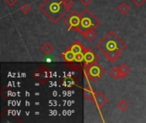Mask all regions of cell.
Masks as SVG:
<instances>
[{
  "mask_svg": "<svg viewBox=\"0 0 146 123\" xmlns=\"http://www.w3.org/2000/svg\"><path fill=\"white\" fill-rule=\"evenodd\" d=\"M127 45L121 40L113 31L108 34L98 44V48L101 51L106 57L112 62H115L121 56V52L125 50Z\"/></svg>",
  "mask_w": 146,
  "mask_h": 123,
  "instance_id": "6da1fadb",
  "label": "cell"
},
{
  "mask_svg": "<svg viewBox=\"0 0 146 123\" xmlns=\"http://www.w3.org/2000/svg\"><path fill=\"white\" fill-rule=\"evenodd\" d=\"M5 2L7 3L8 5H9L10 7H12V6H14L18 2V0H5Z\"/></svg>",
  "mask_w": 146,
  "mask_h": 123,
  "instance_id": "7402d4cb",
  "label": "cell"
},
{
  "mask_svg": "<svg viewBox=\"0 0 146 123\" xmlns=\"http://www.w3.org/2000/svg\"><path fill=\"white\" fill-rule=\"evenodd\" d=\"M75 55L78 54V53H80V52H83L85 51V47L78 41H74L69 47H68Z\"/></svg>",
  "mask_w": 146,
  "mask_h": 123,
  "instance_id": "8fae6325",
  "label": "cell"
},
{
  "mask_svg": "<svg viewBox=\"0 0 146 123\" xmlns=\"http://www.w3.org/2000/svg\"><path fill=\"white\" fill-rule=\"evenodd\" d=\"M110 75L113 78V79H121V71L119 67H114L110 71Z\"/></svg>",
  "mask_w": 146,
  "mask_h": 123,
  "instance_id": "9a60e30c",
  "label": "cell"
},
{
  "mask_svg": "<svg viewBox=\"0 0 146 123\" xmlns=\"http://www.w3.org/2000/svg\"><path fill=\"white\" fill-rule=\"evenodd\" d=\"M92 0H80L81 3L84 4L85 6H88V5L92 3Z\"/></svg>",
  "mask_w": 146,
  "mask_h": 123,
  "instance_id": "603a6c76",
  "label": "cell"
},
{
  "mask_svg": "<svg viewBox=\"0 0 146 123\" xmlns=\"http://www.w3.org/2000/svg\"><path fill=\"white\" fill-rule=\"evenodd\" d=\"M74 62H79V63L84 62V51H83V52H80V53H78V54L75 55Z\"/></svg>",
  "mask_w": 146,
  "mask_h": 123,
  "instance_id": "d6986e66",
  "label": "cell"
},
{
  "mask_svg": "<svg viewBox=\"0 0 146 123\" xmlns=\"http://www.w3.org/2000/svg\"><path fill=\"white\" fill-rule=\"evenodd\" d=\"M39 9L54 23L58 22L67 11L69 10L64 0H45L39 6Z\"/></svg>",
  "mask_w": 146,
  "mask_h": 123,
  "instance_id": "7a4b0ae2",
  "label": "cell"
},
{
  "mask_svg": "<svg viewBox=\"0 0 146 123\" xmlns=\"http://www.w3.org/2000/svg\"><path fill=\"white\" fill-rule=\"evenodd\" d=\"M137 7H141L146 2V0H131Z\"/></svg>",
  "mask_w": 146,
  "mask_h": 123,
  "instance_id": "ffe728a7",
  "label": "cell"
},
{
  "mask_svg": "<svg viewBox=\"0 0 146 123\" xmlns=\"http://www.w3.org/2000/svg\"><path fill=\"white\" fill-rule=\"evenodd\" d=\"M128 106H129V104H128L125 99H121V100L117 104V107H118L121 110H122V111L126 110L128 108Z\"/></svg>",
  "mask_w": 146,
  "mask_h": 123,
  "instance_id": "e0dca14e",
  "label": "cell"
},
{
  "mask_svg": "<svg viewBox=\"0 0 146 123\" xmlns=\"http://www.w3.org/2000/svg\"><path fill=\"white\" fill-rule=\"evenodd\" d=\"M34 78H36L41 84H44L49 79V70L46 67H41L34 73Z\"/></svg>",
  "mask_w": 146,
  "mask_h": 123,
  "instance_id": "52a82bcc",
  "label": "cell"
},
{
  "mask_svg": "<svg viewBox=\"0 0 146 123\" xmlns=\"http://www.w3.org/2000/svg\"><path fill=\"white\" fill-rule=\"evenodd\" d=\"M118 67H119L120 71H121V79L125 78V77L127 75V74L129 73V71H130V68H129V67L125 63V62H123V63L120 64Z\"/></svg>",
  "mask_w": 146,
  "mask_h": 123,
  "instance_id": "7c38bea8",
  "label": "cell"
},
{
  "mask_svg": "<svg viewBox=\"0 0 146 123\" xmlns=\"http://www.w3.org/2000/svg\"><path fill=\"white\" fill-rule=\"evenodd\" d=\"M21 9V12H23L24 14H27V13H29V12L31 11L32 8H31V6H30L29 4H27V3H23V4L21 6V9Z\"/></svg>",
  "mask_w": 146,
  "mask_h": 123,
  "instance_id": "ac0fdd59",
  "label": "cell"
},
{
  "mask_svg": "<svg viewBox=\"0 0 146 123\" xmlns=\"http://www.w3.org/2000/svg\"><path fill=\"white\" fill-rule=\"evenodd\" d=\"M83 95H84V98L86 100H93L94 99V92L92 91V88L90 84H86L85 88H84V92H83Z\"/></svg>",
  "mask_w": 146,
  "mask_h": 123,
  "instance_id": "30bf717a",
  "label": "cell"
},
{
  "mask_svg": "<svg viewBox=\"0 0 146 123\" xmlns=\"http://www.w3.org/2000/svg\"><path fill=\"white\" fill-rule=\"evenodd\" d=\"M64 2H65V4L68 9H70L74 6V1L73 0H64Z\"/></svg>",
  "mask_w": 146,
  "mask_h": 123,
  "instance_id": "44dd1931",
  "label": "cell"
},
{
  "mask_svg": "<svg viewBox=\"0 0 146 123\" xmlns=\"http://www.w3.org/2000/svg\"><path fill=\"white\" fill-rule=\"evenodd\" d=\"M117 9H118V11H119L121 14L126 15V14L130 10V7H129V5H128L127 3L123 2V3H121L117 7Z\"/></svg>",
  "mask_w": 146,
  "mask_h": 123,
  "instance_id": "5bb4252c",
  "label": "cell"
},
{
  "mask_svg": "<svg viewBox=\"0 0 146 123\" xmlns=\"http://www.w3.org/2000/svg\"><path fill=\"white\" fill-rule=\"evenodd\" d=\"M83 35L85 36V38L89 42H92L96 39V37H97V33L95 32V29H90V30L86 31Z\"/></svg>",
  "mask_w": 146,
  "mask_h": 123,
  "instance_id": "4fadbf2b",
  "label": "cell"
},
{
  "mask_svg": "<svg viewBox=\"0 0 146 123\" xmlns=\"http://www.w3.org/2000/svg\"><path fill=\"white\" fill-rule=\"evenodd\" d=\"M41 51L46 54V55H49L52 51H53V46L49 43V42H45L42 46H41Z\"/></svg>",
  "mask_w": 146,
  "mask_h": 123,
  "instance_id": "2e32d148",
  "label": "cell"
},
{
  "mask_svg": "<svg viewBox=\"0 0 146 123\" xmlns=\"http://www.w3.org/2000/svg\"><path fill=\"white\" fill-rule=\"evenodd\" d=\"M81 23L79 32L84 34L86 31L90 29H95L100 25V21L88 9H85L80 13Z\"/></svg>",
  "mask_w": 146,
  "mask_h": 123,
  "instance_id": "3957f363",
  "label": "cell"
},
{
  "mask_svg": "<svg viewBox=\"0 0 146 123\" xmlns=\"http://www.w3.org/2000/svg\"><path fill=\"white\" fill-rule=\"evenodd\" d=\"M98 54L90 47L85 48L84 51V70L87 69L92 64L95 63L98 60Z\"/></svg>",
  "mask_w": 146,
  "mask_h": 123,
  "instance_id": "8992f818",
  "label": "cell"
},
{
  "mask_svg": "<svg viewBox=\"0 0 146 123\" xmlns=\"http://www.w3.org/2000/svg\"><path fill=\"white\" fill-rule=\"evenodd\" d=\"M93 100H94V102H95V104H96V105H97V107L98 109L103 108L109 102V99L107 98V97L101 92H98V93L95 94Z\"/></svg>",
  "mask_w": 146,
  "mask_h": 123,
  "instance_id": "ba28073f",
  "label": "cell"
},
{
  "mask_svg": "<svg viewBox=\"0 0 146 123\" xmlns=\"http://www.w3.org/2000/svg\"><path fill=\"white\" fill-rule=\"evenodd\" d=\"M105 72L106 70L98 62L92 64L87 69L85 70L86 75L92 81L98 80L105 74Z\"/></svg>",
  "mask_w": 146,
  "mask_h": 123,
  "instance_id": "277c9868",
  "label": "cell"
},
{
  "mask_svg": "<svg viewBox=\"0 0 146 123\" xmlns=\"http://www.w3.org/2000/svg\"><path fill=\"white\" fill-rule=\"evenodd\" d=\"M64 23L68 26V30H73V31H79L80 23H81V18H80V14H79L77 11H73L71 12L65 19H64Z\"/></svg>",
  "mask_w": 146,
  "mask_h": 123,
  "instance_id": "5b68a950",
  "label": "cell"
},
{
  "mask_svg": "<svg viewBox=\"0 0 146 123\" xmlns=\"http://www.w3.org/2000/svg\"><path fill=\"white\" fill-rule=\"evenodd\" d=\"M61 57L67 62H74L75 54L69 48H68L63 53L61 54Z\"/></svg>",
  "mask_w": 146,
  "mask_h": 123,
  "instance_id": "9c48e42d",
  "label": "cell"
}]
</instances>
